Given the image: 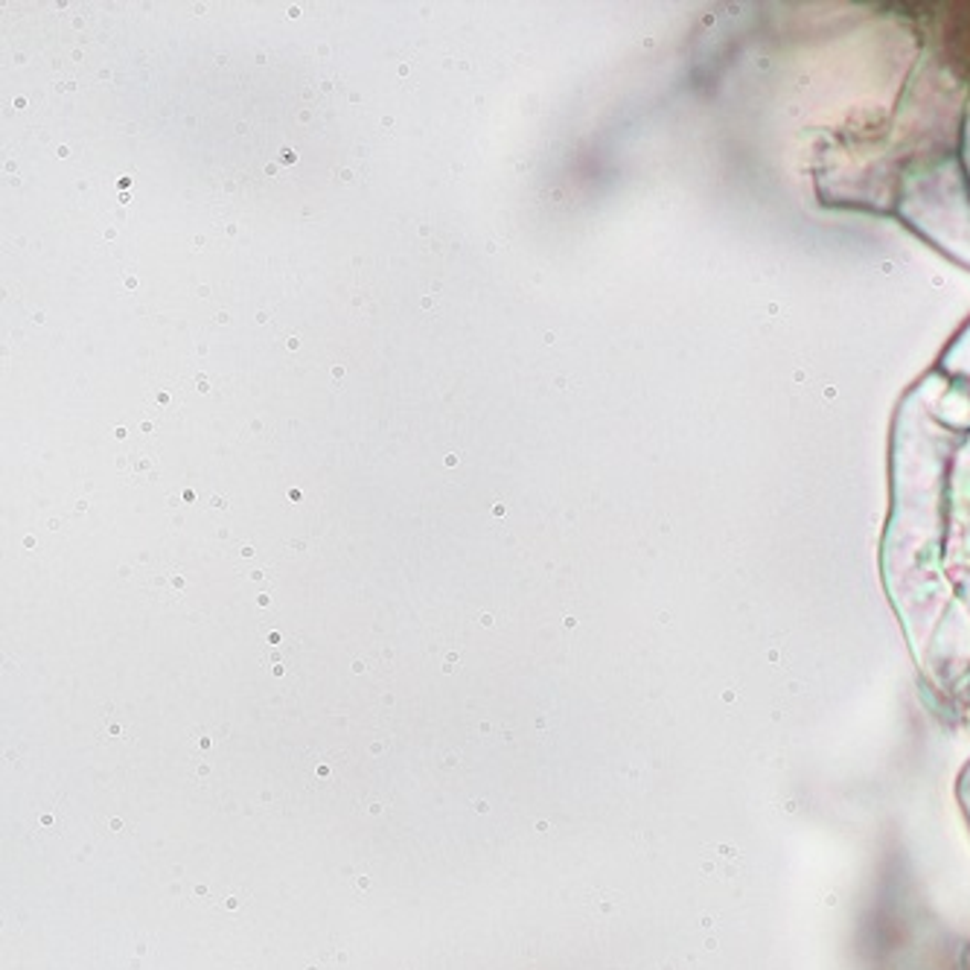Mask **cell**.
Segmentation results:
<instances>
[{
	"label": "cell",
	"mask_w": 970,
	"mask_h": 970,
	"mask_svg": "<svg viewBox=\"0 0 970 970\" xmlns=\"http://www.w3.org/2000/svg\"><path fill=\"white\" fill-rule=\"evenodd\" d=\"M281 161H283V164H295V152H289V149H283Z\"/></svg>",
	"instance_id": "1"
}]
</instances>
